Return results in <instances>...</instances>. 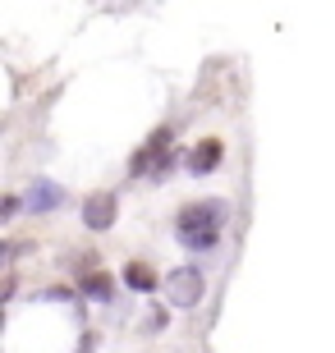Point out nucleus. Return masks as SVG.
<instances>
[{
    "label": "nucleus",
    "instance_id": "nucleus-3",
    "mask_svg": "<svg viewBox=\"0 0 335 353\" xmlns=\"http://www.w3.org/2000/svg\"><path fill=\"white\" fill-rule=\"evenodd\" d=\"M119 216V197L115 193H92L88 202H83V225H88L92 234H106L111 225H115Z\"/></svg>",
    "mask_w": 335,
    "mask_h": 353
},
{
    "label": "nucleus",
    "instance_id": "nucleus-6",
    "mask_svg": "<svg viewBox=\"0 0 335 353\" xmlns=\"http://www.w3.org/2000/svg\"><path fill=\"white\" fill-rule=\"evenodd\" d=\"M220 161H225V143L220 138H202L189 152V174H211V170H220Z\"/></svg>",
    "mask_w": 335,
    "mask_h": 353
},
{
    "label": "nucleus",
    "instance_id": "nucleus-9",
    "mask_svg": "<svg viewBox=\"0 0 335 353\" xmlns=\"http://www.w3.org/2000/svg\"><path fill=\"white\" fill-rule=\"evenodd\" d=\"M180 161H184V152H175V147H170L166 157L156 161V170H152V179H166V174H170V170H175V165H180Z\"/></svg>",
    "mask_w": 335,
    "mask_h": 353
},
{
    "label": "nucleus",
    "instance_id": "nucleus-2",
    "mask_svg": "<svg viewBox=\"0 0 335 353\" xmlns=\"http://www.w3.org/2000/svg\"><path fill=\"white\" fill-rule=\"evenodd\" d=\"M202 289H207V280H202V271L198 266H175V271L166 275V303L170 307H198L202 303Z\"/></svg>",
    "mask_w": 335,
    "mask_h": 353
},
{
    "label": "nucleus",
    "instance_id": "nucleus-7",
    "mask_svg": "<svg viewBox=\"0 0 335 353\" xmlns=\"http://www.w3.org/2000/svg\"><path fill=\"white\" fill-rule=\"evenodd\" d=\"M78 294L92 303H115V280L106 271H83L78 275Z\"/></svg>",
    "mask_w": 335,
    "mask_h": 353
},
{
    "label": "nucleus",
    "instance_id": "nucleus-1",
    "mask_svg": "<svg viewBox=\"0 0 335 353\" xmlns=\"http://www.w3.org/2000/svg\"><path fill=\"white\" fill-rule=\"evenodd\" d=\"M225 221H230V202L220 197H202V202H189L175 216V234L189 252H211L225 234Z\"/></svg>",
    "mask_w": 335,
    "mask_h": 353
},
{
    "label": "nucleus",
    "instance_id": "nucleus-10",
    "mask_svg": "<svg viewBox=\"0 0 335 353\" xmlns=\"http://www.w3.org/2000/svg\"><path fill=\"white\" fill-rule=\"evenodd\" d=\"M142 330H166V312H161V307H152V312H147V321H142Z\"/></svg>",
    "mask_w": 335,
    "mask_h": 353
},
{
    "label": "nucleus",
    "instance_id": "nucleus-5",
    "mask_svg": "<svg viewBox=\"0 0 335 353\" xmlns=\"http://www.w3.org/2000/svg\"><path fill=\"white\" fill-rule=\"evenodd\" d=\"M23 207L32 211V216H46V211L65 207V188H60L55 179H32V183H28V197H23Z\"/></svg>",
    "mask_w": 335,
    "mask_h": 353
},
{
    "label": "nucleus",
    "instance_id": "nucleus-11",
    "mask_svg": "<svg viewBox=\"0 0 335 353\" xmlns=\"http://www.w3.org/2000/svg\"><path fill=\"white\" fill-rule=\"evenodd\" d=\"M19 207H23L19 197H5V221H14V216H19Z\"/></svg>",
    "mask_w": 335,
    "mask_h": 353
},
{
    "label": "nucleus",
    "instance_id": "nucleus-4",
    "mask_svg": "<svg viewBox=\"0 0 335 353\" xmlns=\"http://www.w3.org/2000/svg\"><path fill=\"white\" fill-rule=\"evenodd\" d=\"M170 143H175V133H170V129H156L152 138H147V143H142L138 152H133L129 174H152V170H156V161H161V157L170 152Z\"/></svg>",
    "mask_w": 335,
    "mask_h": 353
},
{
    "label": "nucleus",
    "instance_id": "nucleus-8",
    "mask_svg": "<svg viewBox=\"0 0 335 353\" xmlns=\"http://www.w3.org/2000/svg\"><path fill=\"white\" fill-rule=\"evenodd\" d=\"M124 285H129L133 294H152V289H156V271L147 262H129V266H124Z\"/></svg>",
    "mask_w": 335,
    "mask_h": 353
}]
</instances>
